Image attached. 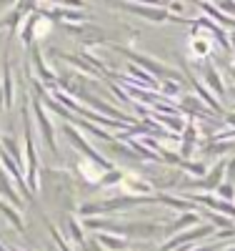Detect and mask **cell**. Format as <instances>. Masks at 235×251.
<instances>
[{
	"label": "cell",
	"instance_id": "6da1fadb",
	"mask_svg": "<svg viewBox=\"0 0 235 251\" xmlns=\"http://www.w3.org/2000/svg\"><path fill=\"white\" fill-rule=\"evenodd\" d=\"M48 25H50L48 20H40V30H35V33H38V35H45V33H48Z\"/></svg>",
	"mask_w": 235,
	"mask_h": 251
}]
</instances>
